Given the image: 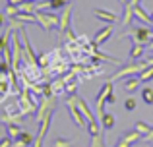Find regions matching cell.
<instances>
[{"mask_svg": "<svg viewBox=\"0 0 153 147\" xmlns=\"http://www.w3.org/2000/svg\"><path fill=\"white\" fill-rule=\"evenodd\" d=\"M147 64L146 60H138V62H132V64L124 66V68H120L118 72L111 78V81H118V79H124V78H130V75H138L142 70H146Z\"/></svg>", "mask_w": 153, "mask_h": 147, "instance_id": "1", "label": "cell"}, {"mask_svg": "<svg viewBox=\"0 0 153 147\" xmlns=\"http://www.w3.org/2000/svg\"><path fill=\"white\" fill-rule=\"evenodd\" d=\"M35 18H37V25H41L45 31H51L52 27H58V21H60V16L45 12V10H35Z\"/></svg>", "mask_w": 153, "mask_h": 147, "instance_id": "2", "label": "cell"}, {"mask_svg": "<svg viewBox=\"0 0 153 147\" xmlns=\"http://www.w3.org/2000/svg\"><path fill=\"white\" fill-rule=\"evenodd\" d=\"M122 37H134V43L138 45H147L151 41V29L147 25H140V27H134V29L122 33Z\"/></svg>", "mask_w": 153, "mask_h": 147, "instance_id": "3", "label": "cell"}, {"mask_svg": "<svg viewBox=\"0 0 153 147\" xmlns=\"http://www.w3.org/2000/svg\"><path fill=\"white\" fill-rule=\"evenodd\" d=\"M111 91H114V87H112V81L108 79V81L101 87V91L97 93V99H95V105H97V114H99V118L105 116V105H107V97H108V93H111Z\"/></svg>", "mask_w": 153, "mask_h": 147, "instance_id": "4", "label": "cell"}, {"mask_svg": "<svg viewBox=\"0 0 153 147\" xmlns=\"http://www.w3.org/2000/svg\"><path fill=\"white\" fill-rule=\"evenodd\" d=\"M66 105H68V110H70V116H72V120L76 122V126H79V128H87V120L83 118V114L79 112L78 105H76V101H74V95H70V97H68Z\"/></svg>", "mask_w": 153, "mask_h": 147, "instance_id": "5", "label": "cell"}, {"mask_svg": "<svg viewBox=\"0 0 153 147\" xmlns=\"http://www.w3.org/2000/svg\"><path fill=\"white\" fill-rule=\"evenodd\" d=\"M52 109H54V97H43L41 105L37 106V112H35V114H37V116H35V122L41 124L43 118H45L49 112H52Z\"/></svg>", "mask_w": 153, "mask_h": 147, "instance_id": "6", "label": "cell"}, {"mask_svg": "<svg viewBox=\"0 0 153 147\" xmlns=\"http://www.w3.org/2000/svg\"><path fill=\"white\" fill-rule=\"evenodd\" d=\"M74 101H76V105H78L79 112L83 114V118L87 120V124H89V122H97V118H95V114H93V110H91V106L85 103V99H82V97H78V95H74Z\"/></svg>", "mask_w": 153, "mask_h": 147, "instance_id": "7", "label": "cell"}, {"mask_svg": "<svg viewBox=\"0 0 153 147\" xmlns=\"http://www.w3.org/2000/svg\"><path fill=\"white\" fill-rule=\"evenodd\" d=\"M112 31H114V25H112V23H107V27L99 29L97 33H95V37H93V47H99V45H103V43L111 41Z\"/></svg>", "mask_w": 153, "mask_h": 147, "instance_id": "8", "label": "cell"}, {"mask_svg": "<svg viewBox=\"0 0 153 147\" xmlns=\"http://www.w3.org/2000/svg\"><path fill=\"white\" fill-rule=\"evenodd\" d=\"M70 19H72V6L68 4V6L62 8V14H60V21H58V31H60V35H64L68 29H70Z\"/></svg>", "mask_w": 153, "mask_h": 147, "instance_id": "9", "label": "cell"}, {"mask_svg": "<svg viewBox=\"0 0 153 147\" xmlns=\"http://www.w3.org/2000/svg\"><path fill=\"white\" fill-rule=\"evenodd\" d=\"M93 14H95L97 19H101V21H105V23H116V21H118V16H116L114 12L103 10V8H95Z\"/></svg>", "mask_w": 153, "mask_h": 147, "instance_id": "10", "label": "cell"}, {"mask_svg": "<svg viewBox=\"0 0 153 147\" xmlns=\"http://www.w3.org/2000/svg\"><path fill=\"white\" fill-rule=\"evenodd\" d=\"M140 85H142L140 75H130V78H124V89H126L128 93H134L136 89H140Z\"/></svg>", "mask_w": 153, "mask_h": 147, "instance_id": "11", "label": "cell"}, {"mask_svg": "<svg viewBox=\"0 0 153 147\" xmlns=\"http://www.w3.org/2000/svg\"><path fill=\"white\" fill-rule=\"evenodd\" d=\"M134 23V6L130 2L124 4V14H122V25H130Z\"/></svg>", "mask_w": 153, "mask_h": 147, "instance_id": "12", "label": "cell"}, {"mask_svg": "<svg viewBox=\"0 0 153 147\" xmlns=\"http://www.w3.org/2000/svg\"><path fill=\"white\" fill-rule=\"evenodd\" d=\"M142 134H140L138 132V130H130V132H126V134H124V136L122 137H120V140H122V141H126V143H136V141H142Z\"/></svg>", "mask_w": 153, "mask_h": 147, "instance_id": "13", "label": "cell"}, {"mask_svg": "<svg viewBox=\"0 0 153 147\" xmlns=\"http://www.w3.org/2000/svg\"><path fill=\"white\" fill-rule=\"evenodd\" d=\"M134 18H136V19H142V21H143V23H147V25L151 23V18L147 16V12L143 10L140 4H136V6H134Z\"/></svg>", "mask_w": 153, "mask_h": 147, "instance_id": "14", "label": "cell"}, {"mask_svg": "<svg viewBox=\"0 0 153 147\" xmlns=\"http://www.w3.org/2000/svg\"><path fill=\"white\" fill-rule=\"evenodd\" d=\"M99 122H101V126H103L105 130H112V128H114V124H116L114 116H112L111 112H105V116L99 118Z\"/></svg>", "mask_w": 153, "mask_h": 147, "instance_id": "15", "label": "cell"}, {"mask_svg": "<svg viewBox=\"0 0 153 147\" xmlns=\"http://www.w3.org/2000/svg\"><path fill=\"white\" fill-rule=\"evenodd\" d=\"M16 141H18V143H22V145H25V147H31V145H33V141H35V136L22 130V134H19V137Z\"/></svg>", "mask_w": 153, "mask_h": 147, "instance_id": "16", "label": "cell"}, {"mask_svg": "<svg viewBox=\"0 0 153 147\" xmlns=\"http://www.w3.org/2000/svg\"><path fill=\"white\" fill-rule=\"evenodd\" d=\"M143 52H146V45H138V43H134V47L130 49V58H132V60H140V58L143 56Z\"/></svg>", "mask_w": 153, "mask_h": 147, "instance_id": "17", "label": "cell"}, {"mask_svg": "<svg viewBox=\"0 0 153 147\" xmlns=\"http://www.w3.org/2000/svg\"><path fill=\"white\" fill-rule=\"evenodd\" d=\"M6 130H8V137H12V140H18L19 134H22V130H19V124H14V122H10V124H6Z\"/></svg>", "mask_w": 153, "mask_h": 147, "instance_id": "18", "label": "cell"}, {"mask_svg": "<svg viewBox=\"0 0 153 147\" xmlns=\"http://www.w3.org/2000/svg\"><path fill=\"white\" fill-rule=\"evenodd\" d=\"M18 10H19V12H23V14H35V10H37V8H35V2L23 0V2L18 6Z\"/></svg>", "mask_w": 153, "mask_h": 147, "instance_id": "19", "label": "cell"}, {"mask_svg": "<svg viewBox=\"0 0 153 147\" xmlns=\"http://www.w3.org/2000/svg\"><path fill=\"white\" fill-rule=\"evenodd\" d=\"M16 19H18V21H22V23H37L35 14H23V12H18Z\"/></svg>", "mask_w": 153, "mask_h": 147, "instance_id": "20", "label": "cell"}, {"mask_svg": "<svg viewBox=\"0 0 153 147\" xmlns=\"http://www.w3.org/2000/svg\"><path fill=\"white\" fill-rule=\"evenodd\" d=\"M142 101L146 103V105H153V89L151 87H143L142 89Z\"/></svg>", "mask_w": 153, "mask_h": 147, "instance_id": "21", "label": "cell"}, {"mask_svg": "<svg viewBox=\"0 0 153 147\" xmlns=\"http://www.w3.org/2000/svg\"><path fill=\"white\" fill-rule=\"evenodd\" d=\"M138 75H140V79H142V83L151 81V79H153V66H147V68H146V70H142V72H140Z\"/></svg>", "mask_w": 153, "mask_h": 147, "instance_id": "22", "label": "cell"}, {"mask_svg": "<svg viewBox=\"0 0 153 147\" xmlns=\"http://www.w3.org/2000/svg\"><path fill=\"white\" fill-rule=\"evenodd\" d=\"M151 128H153V126H149V124H146V122L140 120V122H136V128H134V130H138L142 136H147V134L151 132Z\"/></svg>", "mask_w": 153, "mask_h": 147, "instance_id": "23", "label": "cell"}, {"mask_svg": "<svg viewBox=\"0 0 153 147\" xmlns=\"http://www.w3.org/2000/svg\"><path fill=\"white\" fill-rule=\"evenodd\" d=\"M72 0H49V8L51 10H60V8L68 6Z\"/></svg>", "mask_w": 153, "mask_h": 147, "instance_id": "24", "label": "cell"}, {"mask_svg": "<svg viewBox=\"0 0 153 147\" xmlns=\"http://www.w3.org/2000/svg\"><path fill=\"white\" fill-rule=\"evenodd\" d=\"M89 147H105L103 134H95V136H91V145Z\"/></svg>", "mask_w": 153, "mask_h": 147, "instance_id": "25", "label": "cell"}, {"mask_svg": "<svg viewBox=\"0 0 153 147\" xmlns=\"http://www.w3.org/2000/svg\"><path fill=\"white\" fill-rule=\"evenodd\" d=\"M18 6H14V4H8V6H6V12H4V14H6V18L8 19H14L16 18V16H18Z\"/></svg>", "mask_w": 153, "mask_h": 147, "instance_id": "26", "label": "cell"}, {"mask_svg": "<svg viewBox=\"0 0 153 147\" xmlns=\"http://www.w3.org/2000/svg\"><path fill=\"white\" fill-rule=\"evenodd\" d=\"M87 132H89V136L101 134V124H99V122H89V124H87Z\"/></svg>", "mask_w": 153, "mask_h": 147, "instance_id": "27", "label": "cell"}, {"mask_svg": "<svg viewBox=\"0 0 153 147\" xmlns=\"http://www.w3.org/2000/svg\"><path fill=\"white\" fill-rule=\"evenodd\" d=\"M136 106H138V105H136V99H134V97H128L126 101H124V109H126L128 112L136 110Z\"/></svg>", "mask_w": 153, "mask_h": 147, "instance_id": "28", "label": "cell"}, {"mask_svg": "<svg viewBox=\"0 0 153 147\" xmlns=\"http://www.w3.org/2000/svg\"><path fill=\"white\" fill-rule=\"evenodd\" d=\"M54 147H72V140H66V137H56V140H54Z\"/></svg>", "mask_w": 153, "mask_h": 147, "instance_id": "29", "label": "cell"}, {"mask_svg": "<svg viewBox=\"0 0 153 147\" xmlns=\"http://www.w3.org/2000/svg\"><path fill=\"white\" fill-rule=\"evenodd\" d=\"M10 70H12L10 62H6L2 58V60H0V74H2V75H8V74H10Z\"/></svg>", "mask_w": 153, "mask_h": 147, "instance_id": "30", "label": "cell"}, {"mask_svg": "<svg viewBox=\"0 0 153 147\" xmlns=\"http://www.w3.org/2000/svg\"><path fill=\"white\" fill-rule=\"evenodd\" d=\"M0 147H14V140H12V137H2V140H0Z\"/></svg>", "mask_w": 153, "mask_h": 147, "instance_id": "31", "label": "cell"}, {"mask_svg": "<svg viewBox=\"0 0 153 147\" xmlns=\"http://www.w3.org/2000/svg\"><path fill=\"white\" fill-rule=\"evenodd\" d=\"M37 64L39 66H47L49 64V54H41V56L37 58Z\"/></svg>", "mask_w": 153, "mask_h": 147, "instance_id": "32", "label": "cell"}, {"mask_svg": "<svg viewBox=\"0 0 153 147\" xmlns=\"http://www.w3.org/2000/svg\"><path fill=\"white\" fill-rule=\"evenodd\" d=\"M107 103H108V105H114V103H116V95H114V91H111V93H108Z\"/></svg>", "mask_w": 153, "mask_h": 147, "instance_id": "33", "label": "cell"}, {"mask_svg": "<svg viewBox=\"0 0 153 147\" xmlns=\"http://www.w3.org/2000/svg\"><path fill=\"white\" fill-rule=\"evenodd\" d=\"M8 23V18H6V14H4V12H0V29H2L4 25H6Z\"/></svg>", "mask_w": 153, "mask_h": 147, "instance_id": "34", "label": "cell"}, {"mask_svg": "<svg viewBox=\"0 0 153 147\" xmlns=\"http://www.w3.org/2000/svg\"><path fill=\"white\" fill-rule=\"evenodd\" d=\"M142 141H153V128H151V132L147 134V136H143V137H142Z\"/></svg>", "mask_w": 153, "mask_h": 147, "instance_id": "35", "label": "cell"}, {"mask_svg": "<svg viewBox=\"0 0 153 147\" xmlns=\"http://www.w3.org/2000/svg\"><path fill=\"white\" fill-rule=\"evenodd\" d=\"M116 147H130V143H126V141L118 140V143H116Z\"/></svg>", "mask_w": 153, "mask_h": 147, "instance_id": "36", "label": "cell"}, {"mask_svg": "<svg viewBox=\"0 0 153 147\" xmlns=\"http://www.w3.org/2000/svg\"><path fill=\"white\" fill-rule=\"evenodd\" d=\"M23 0H8V4H14V6H19Z\"/></svg>", "mask_w": 153, "mask_h": 147, "instance_id": "37", "label": "cell"}, {"mask_svg": "<svg viewBox=\"0 0 153 147\" xmlns=\"http://www.w3.org/2000/svg\"><path fill=\"white\" fill-rule=\"evenodd\" d=\"M146 64H147V66H153V56H149V58H146Z\"/></svg>", "mask_w": 153, "mask_h": 147, "instance_id": "38", "label": "cell"}, {"mask_svg": "<svg viewBox=\"0 0 153 147\" xmlns=\"http://www.w3.org/2000/svg\"><path fill=\"white\" fill-rule=\"evenodd\" d=\"M128 2H130L132 6H136V4H140V0H128Z\"/></svg>", "mask_w": 153, "mask_h": 147, "instance_id": "39", "label": "cell"}, {"mask_svg": "<svg viewBox=\"0 0 153 147\" xmlns=\"http://www.w3.org/2000/svg\"><path fill=\"white\" fill-rule=\"evenodd\" d=\"M149 18H151V23H149V25H151V29H153V14L149 16Z\"/></svg>", "mask_w": 153, "mask_h": 147, "instance_id": "40", "label": "cell"}, {"mask_svg": "<svg viewBox=\"0 0 153 147\" xmlns=\"http://www.w3.org/2000/svg\"><path fill=\"white\" fill-rule=\"evenodd\" d=\"M120 2H122V4H128V0H120Z\"/></svg>", "mask_w": 153, "mask_h": 147, "instance_id": "41", "label": "cell"}, {"mask_svg": "<svg viewBox=\"0 0 153 147\" xmlns=\"http://www.w3.org/2000/svg\"><path fill=\"white\" fill-rule=\"evenodd\" d=\"M29 2H35V0H29Z\"/></svg>", "mask_w": 153, "mask_h": 147, "instance_id": "42", "label": "cell"}]
</instances>
